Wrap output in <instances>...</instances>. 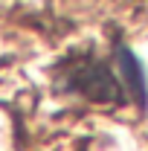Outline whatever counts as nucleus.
Instances as JSON below:
<instances>
[{"mask_svg":"<svg viewBox=\"0 0 148 151\" xmlns=\"http://www.w3.org/2000/svg\"><path fill=\"white\" fill-rule=\"evenodd\" d=\"M75 90H81L84 96H93V99H111L113 93H119V84L108 67L96 64V67H84L78 73Z\"/></svg>","mask_w":148,"mask_h":151,"instance_id":"f257e3e1","label":"nucleus"}]
</instances>
